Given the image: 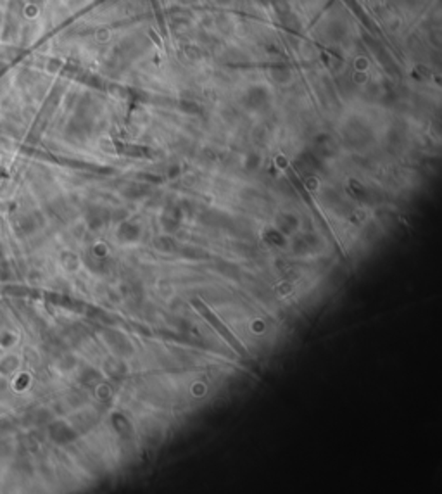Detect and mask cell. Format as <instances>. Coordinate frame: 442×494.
Segmentation results:
<instances>
[]
</instances>
